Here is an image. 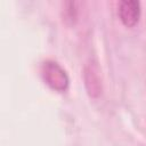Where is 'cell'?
Masks as SVG:
<instances>
[{"instance_id": "cell-1", "label": "cell", "mask_w": 146, "mask_h": 146, "mask_svg": "<svg viewBox=\"0 0 146 146\" xmlns=\"http://www.w3.org/2000/svg\"><path fill=\"white\" fill-rule=\"evenodd\" d=\"M41 75L43 81L55 91H66L70 79L66 71L55 60L48 59L41 65Z\"/></svg>"}, {"instance_id": "cell-2", "label": "cell", "mask_w": 146, "mask_h": 146, "mask_svg": "<svg viewBox=\"0 0 146 146\" xmlns=\"http://www.w3.org/2000/svg\"><path fill=\"white\" fill-rule=\"evenodd\" d=\"M119 17L124 26L133 27L140 18V2L136 0H123L119 3Z\"/></svg>"}, {"instance_id": "cell-3", "label": "cell", "mask_w": 146, "mask_h": 146, "mask_svg": "<svg viewBox=\"0 0 146 146\" xmlns=\"http://www.w3.org/2000/svg\"><path fill=\"white\" fill-rule=\"evenodd\" d=\"M84 83L90 97H98L102 92V79L96 64H88L84 67Z\"/></svg>"}]
</instances>
